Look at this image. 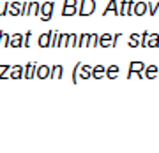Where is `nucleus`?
<instances>
[{"label":"nucleus","instance_id":"25","mask_svg":"<svg viewBox=\"0 0 159 153\" xmlns=\"http://www.w3.org/2000/svg\"><path fill=\"white\" fill-rule=\"evenodd\" d=\"M9 39H11V35L9 34H6V32H0V48L4 46H9Z\"/></svg>","mask_w":159,"mask_h":153},{"label":"nucleus","instance_id":"30","mask_svg":"<svg viewBox=\"0 0 159 153\" xmlns=\"http://www.w3.org/2000/svg\"><path fill=\"white\" fill-rule=\"evenodd\" d=\"M80 69H81V63H76V65H74V69H73V83H78Z\"/></svg>","mask_w":159,"mask_h":153},{"label":"nucleus","instance_id":"22","mask_svg":"<svg viewBox=\"0 0 159 153\" xmlns=\"http://www.w3.org/2000/svg\"><path fill=\"white\" fill-rule=\"evenodd\" d=\"M157 70H159L157 65H148V67L145 69V78H148V79L156 78V76H157Z\"/></svg>","mask_w":159,"mask_h":153},{"label":"nucleus","instance_id":"12","mask_svg":"<svg viewBox=\"0 0 159 153\" xmlns=\"http://www.w3.org/2000/svg\"><path fill=\"white\" fill-rule=\"evenodd\" d=\"M62 74H64V67L60 65V63L50 67V78L51 79H58V78H62Z\"/></svg>","mask_w":159,"mask_h":153},{"label":"nucleus","instance_id":"33","mask_svg":"<svg viewBox=\"0 0 159 153\" xmlns=\"http://www.w3.org/2000/svg\"><path fill=\"white\" fill-rule=\"evenodd\" d=\"M7 9H9V2H0V16H6L7 14Z\"/></svg>","mask_w":159,"mask_h":153},{"label":"nucleus","instance_id":"28","mask_svg":"<svg viewBox=\"0 0 159 153\" xmlns=\"http://www.w3.org/2000/svg\"><path fill=\"white\" fill-rule=\"evenodd\" d=\"M97 39H99L97 34H90V39H89V46L87 48H97Z\"/></svg>","mask_w":159,"mask_h":153},{"label":"nucleus","instance_id":"8","mask_svg":"<svg viewBox=\"0 0 159 153\" xmlns=\"http://www.w3.org/2000/svg\"><path fill=\"white\" fill-rule=\"evenodd\" d=\"M35 67H37V63L30 62L25 65V70H23V79H32L35 78Z\"/></svg>","mask_w":159,"mask_h":153},{"label":"nucleus","instance_id":"2","mask_svg":"<svg viewBox=\"0 0 159 153\" xmlns=\"http://www.w3.org/2000/svg\"><path fill=\"white\" fill-rule=\"evenodd\" d=\"M53 7H55L53 2H44V4H41L39 16H41L43 21H50V19H51V16H53Z\"/></svg>","mask_w":159,"mask_h":153},{"label":"nucleus","instance_id":"3","mask_svg":"<svg viewBox=\"0 0 159 153\" xmlns=\"http://www.w3.org/2000/svg\"><path fill=\"white\" fill-rule=\"evenodd\" d=\"M117 9V16H131L133 14V6H134V0H122L119 4Z\"/></svg>","mask_w":159,"mask_h":153},{"label":"nucleus","instance_id":"5","mask_svg":"<svg viewBox=\"0 0 159 153\" xmlns=\"http://www.w3.org/2000/svg\"><path fill=\"white\" fill-rule=\"evenodd\" d=\"M23 70H25L23 65H12L7 74V79H23Z\"/></svg>","mask_w":159,"mask_h":153},{"label":"nucleus","instance_id":"9","mask_svg":"<svg viewBox=\"0 0 159 153\" xmlns=\"http://www.w3.org/2000/svg\"><path fill=\"white\" fill-rule=\"evenodd\" d=\"M111 40H113V35L111 34H102L97 39V46H101V48H111Z\"/></svg>","mask_w":159,"mask_h":153},{"label":"nucleus","instance_id":"13","mask_svg":"<svg viewBox=\"0 0 159 153\" xmlns=\"http://www.w3.org/2000/svg\"><path fill=\"white\" fill-rule=\"evenodd\" d=\"M9 46L11 48H23V35L21 34H12L9 39Z\"/></svg>","mask_w":159,"mask_h":153},{"label":"nucleus","instance_id":"11","mask_svg":"<svg viewBox=\"0 0 159 153\" xmlns=\"http://www.w3.org/2000/svg\"><path fill=\"white\" fill-rule=\"evenodd\" d=\"M81 74H78V81L80 79H89L92 78V65H87V63H81Z\"/></svg>","mask_w":159,"mask_h":153},{"label":"nucleus","instance_id":"20","mask_svg":"<svg viewBox=\"0 0 159 153\" xmlns=\"http://www.w3.org/2000/svg\"><path fill=\"white\" fill-rule=\"evenodd\" d=\"M159 46V34H148L147 48H157Z\"/></svg>","mask_w":159,"mask_h":153},{"label":"nucleus","instance_id":"37","mask_svg":"<svg viewBox=\"0 0 159 153\" xmlns=\"http://www.w3.org/2000/svg\"><path fill=\"white\" fill-rule=\"evenodd\" d=\"M157 14H159V11H157Z\"/></svg>","mask_w":159,"mask_h":153},{"label":"nucleus","instance_id":"6","mask_svg":"<svg viewBox=\"0 0 159 153\" xmlns=\"http://www.w3.org/2000/svg\"><path fill=\"white\" fill-rule=\"evenodd\" d=\"M145 12H148L147 2H134V6H133V14H134V16H143Z\"/></svg>","mask_w":159,"mask_h":153},{"label":"nucleus","instance_id":"32","mask_svg":"<svg viewBox=\"0 0 159 153\" xmlns=\"http://www.w3.org/2000/svg\"><path fill=\"white\" fill-rule=\"evenodd\" d=\"M57 39H58V32H51V40H50V48H57Z\"/></svg>","mask_w":159,"mask_h":153},{"label":"nucleus","instance_id":"15","mask_svg":"<svg viewBox=\"0 0 159 153\" xmlns=\"http://www.w3.org/2000/svg\"><path fill=\"white\" fill-rule=\"evenodd\" d=\"M89 39H90V34H80L78 40H76V48H87L89 46Z\"/></svg>","mask_w":159,"mask_h":153},{"label":"nucleus","instance_id":"4","mask_svg":"<svg viewBox=\"0 0 159 153\" xmlns=\"http://www.w3.org/2000/svg\"><path fill=\"white\" fill-rule=\"evenodd\" d=\"M145 70V63L143 62H131L129 63V72H127V78H133L136 74L143 72Z\"/></svg>","mask_w":159,"mask_h":153},{"label":"nucleus","instance_id":"35","mask_svg":"<svg viewBox=\"0 0 159 153\" xmlns=\"http://www.w3.org/2000/svg\"><path fill=\"white\" fill-rule=\"evenodd\" d=\"M64 6H80L78 0H64Z\"/></svg>","mask_w":159,"mask_h":153},{"label":"nucleus","instance_id":"18","mask_svg":"<svg viewBox=\"0 0 159 153\" xmlns=\"http://www.w3.org/2000/svg\"><path fill=\"white\" fill-rule=\"evenodd\" d=\"M119 65H110L108 69H106V72H104V76L108 78V79H115L117 76H119Z\"/></svg>","mask_w":159,"mask_h":153},{"label":"nucleus","instance_id":"27","mask_svg":"<svg viewBox=\"0 0 159 153\" xmlns=\"http://www.w3.org/2000/svg\"><path fill=\"white\" fill-rule=\"evenodd\" d=\"M12 65H0V79H4V78H7V74H9V70H11Z\"/></svg>","mask_w":159,"mask_h":153},{"label":"nucleus","instance_id":"19","mask_svg":"<svg viewBox=\"0 0 159 153\" xmlns=\"http://www.w3.org/2000/svg\"><path fill=\"white\" fill-rule=\"evenodd\" d=\"M39 2H29V14L27 16H39Z\"/></svg>","mask_w":159,"mask_h":153},{"label":"nucleus","instance_id":"29","mask_svg":"<svg viewBox=\"0 0 159 153\" xmlns=\"http://www.w3.org/2000/svg\"><path fill=\"white\" fill-rule=\"evenodd\" d=\"M30 39H32V32L23 34V48H30Z\"/></svg>","mask_w":159,"mask_h":153},{"label":"nucleus","instance_id":"10","mask_svg":"<svg viewBox=\"0 0 159 153\" xmlns=\"http://www.w3.org/2000/svg\"><path fill=\"white\" fill-rule=\"evenodd\" d=\"M35 78H39V79L50 78V65H37L35 67Z\"/></svg>","mask_w":159,"mask_h":153},{"label":"nucleus","instance_id":"16","mask_svg":"<svg viewBox=\"0 0 159 153\" xmlns=\"http://www.w3.org/2000/svg\"><path fill=\"white\" fill-rule=\"evenodd\" d=\"M108 14H115L117 16V0H110L108 7L102 11V16H108Z\"/></svg>","mask_w":159,"mask_h":153},{"label":"nucleus","instance_id":"34","mask_svg":"<svg viewBox=\"0 0 159 153\" xmlns=\"http://www.w3.org/2000/svg\"><path fill=\"white\" fill-rule=\"evenodd\" d=\"M23 9H21V16H27L29 14V0H23Z\"/></svg>","mask_w":159,"mask_h":153},{"label":"nucleus","instance_id":"21","mask_svg":"<svg viewBox=\"0 0 159 153\" xmlns=\"http://www.w3.org/2000/svg\"><path fill=\"white\" fill-rule=\"evenodd\" d=\"M78 12V6H64V9H62V16H74Z\"/></svg>","mask_w":159,"mask_h":153},{"label":"nucleus","instance_id":"23","mask_svg":"<svg viewBox=\"0 0 159 153\" xmlns=\"http://www.w3.org/2000/svg\"><path fill=\"white\" fill-rule=\"evenodd\" d=\"M127 46H129V48H138V46H140V34L131 35L129 40H127Z\"/></svg>","mask_w":159,"mask_h":153},{"label":"nucleus","instance_id":"26","mask_svg":"<svg viewBox=\"0 0 159 153\" xmlns=\"http://www.w3.org/2000/svg\"><path fill=\"white\" fill-rule=\"evenodd\" d=\"M66 42H67V34H58L57 48H66Z\"/></svg>","mask_w":159,"mask_h":153},{"label":"nucleus","instance_id":"7","mask_svg":"<svg viewBox=\"0 0 159 153\" xmlns=\"http://www.w3.org/2000/svg\"><path fill=\"white\" fill-rule=\"evenodd\" d=\"M21 9H23L21 2H9L7 14H11V16H21Z\"/></svg>","mask_w":159,"mask_h":153},{"label":"nucleus","instance_id":"24","mask_svg":"<svg viewBox=\"0 0 159 153\" xmlns=\"http://www.w3.org/2000/svg\"><path fill=\"white\" fill-rule=\"evenodd\" d=\"M76 40H78V35H76V34H67L66 48H73V46H76Z\"/></svg>","mask_w":159,"mask_h":153},{"label":"nucleus","instance_id":"1","mask_svg":"<svg viewBox=\"0 0 159 153\" xmlns=\"http://www.w3.org/2000/svg\"><path fill=\"white\" fill-rule=\"evenodd\" d=\"M96 11V0H80V6H78V16H90Z\"/></svg>","mask_w":159,"mask_h":153},{"label":"nucleus","instance_id":"14","mask_svg":"<svg viewBox=\"0 0 159 153\" xmlns=\"http://www.w3.org/2000/svg\"><path fill=\"white\" fill-rule=\"evenodd\" d=\"M51 32H53V30H50V32H46V34H41V35H39V40H37V44H39L41 48H50Z\"/></svg>","mask_w":159,"mask_h":153},{"label":"nucleus","instance_id":"36","mask_svg":"<svg viewBox=\"0 0 159 153\" xmlns=\"http://www.w3.org/2000/svg\"><path fill=\"white\" fill-rule=\"evenodd\" d=\"M157 78H159V70H157Z\"/></svg>","mask_w":159,"mask_h":153},{"label":"nucleus","instance_id":"17","mask_svg":"<svg viewBox=\"0 0 159 153\" xmlns=\"http://www.w3.org/2000/svg\"><path fill=\"white\" fill-rule=\"evenodd\" d=\"M104 72H106V69L102 67V65H94L92 67V78L94 79H101L102 76H104Z\"/></svg>","mask_w":159,"mask_h":153},{"label":"nucleus","instance_id":"31","mask_svg":"<svg viewBox=\"0 0 159 153\" xmlns=\"http://www.w3.org/2000/svg\"><path fill=\"white\" fill-rule=\"evenodd\" d=\"M147 40H148V32L140 34V46H142V48H147Z\"/></svg>","mask_w":159,"mask_h":153}]
</instances>
